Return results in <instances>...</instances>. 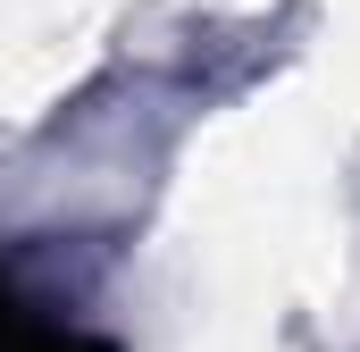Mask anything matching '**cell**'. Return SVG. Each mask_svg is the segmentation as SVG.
Here are the masks:
<instances>
[{
  "label": "cell",
  "instance_id": "cell-1",
  "mask_svg": "<svg viewBox=\"0 0 360 352\" xmlns=\"http://www.w3.org/2000/svg\"><path fill=\"white\" fill-rule=\"evenodd\" d=\"M0 352H109V344L68 327V319H51L17 277H0Z\"/></svg>",
  "mask_w": 360,
  "mask_h": 352
}]
</instances>
